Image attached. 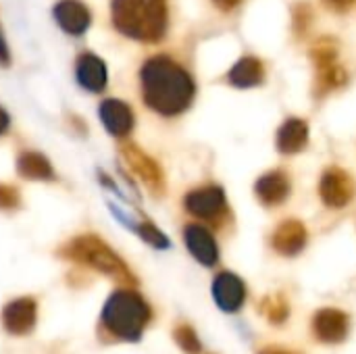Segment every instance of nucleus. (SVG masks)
Listing matches in <instances>:
<instances>
[{
  "label": "nucleus",
  "mask_w": 356,
  "mask_h": 354,
  "mask_svg": "<svg viewBox=\"0 0 356 354\" xmlns=\"http://www.w3.org/2000/svg\"><path fill=\"white\" fill-rule=\"evenodd\" d=\"M356 196L355 177L342 167H327L319 179V198L327 209H346Z\"/></svg>",
  "instance_id": "obj_6"
},
{
  "label": "nucleus",
  "mask_w": 356,
  "mask_h": 354,
  "mask_svg": "<svg viewBox=\"0 0 356 354\" xmlns=\"http://www.w3.org/2000/svg\"><path fill=\"white\" fill-rule=\"evenodd\" d=\"M63 255L75 263H81L86 267H92L98 273H104L113 280L125 282V284H134L136 277L131 275V271L127 269V265L121 261V257L100 238L86 234V236H77L75 240H71Z\"/></svg>",
  "instance_id": "obj_4"
},
{
  "label": "nucleus",
  "mask_w": 356,
  "mask_h": 354,
  "mask_svg": "<svg viewBox=\"0 0 356 354\" xmlns=\"http://www.w3.org/2000/svg\"><path fill=\"white\" fill-rule=\"evenodd\" d=\"M0 65H4V67L10 65V52H8V46H6L2 33H0Z\"/></svg>",
  "instance_id": "obj_29"
},
{
  "label": "nucleus",
  "mask_w": 356,
  "mask_h": 354,
  "mask_svg": "<svg viewBox=\"0 0 356 354\" xmlns=\"http://www.w3.org/2000/svg\"><path fill=\"white\" fill-rule=\"evenodd\" d=\"M309 123L300 117H290L282 123L275 136L277 150L282 154H298L307 148L309 144Z\"/></svg>",
  "instance_id": "obj_14"
},
{
  "label": "nucleus",
  "mask_w": 356,
  "mask_h": 354,
  "mask_svg": "<svg viewBox=\"0 0 356 354\" xmlns=\"http://www.w3.org/2000/svg\"><path fill=\"white\" fill-rule=\"evenodd\" d=\"M348 315L338 309H321L313 317V332L325 344H340L348 336Z\"/></svg>",
  "instance_id": "obj_13"
},
{
  "label": "nucleus",
  "mask_w": 356,
  "mask_h": 354,
  "mask_svg": "<svg viewBox=\"0 0 356 354\" xmlns=\"http://www.w3.org/2000/svg\"><path fill=\"white\" fill-rule=\"evenodd\" d=\"M348 81V73L346 69L336 61L332 65H325V67H317V79H315V94L321 98V96H327L330 92L334 90H340L344 88Z\"/></svg>",
  "instance_id": "obj_19"
},
{
  "label": "nucleus",
  "mask_w": 356,
  "mask_h": 354,
  "mask_svg": "<svg viewBox=\"0 0 356 354\" xmlns=\"http://www.w3.org/2000/svg\"><path fill=\"white\" fill-rule=\"evenodd\" d=\"M311 58L317 67H325L338 61V42L332 38H321L319 42H315L313 50H311Z\"/></svg>",
  "instance_id": "obj_21"
},
{
  "label": "nucleus",
  "mask_w": 356,
  "mask_h": 354,
  "mask_svg": "<svg viewBox=\"0 0 356 354\" xmlns=\"http://www.w3.org/2000/svg\"><path fill=\"white\" fill-rule=\"evenodd\" d=\"M242 2H244V0H213V4H215L219 10H223V13H232V10H236Z\"/></svg>",
  "instance_id": "obj_28"
},
{
  "label": "nucleus",
  "mask_w": 356,
  "mask_h": 354,
  "mask_svg": "<svg viewBox=\"0 0 356 354\" xmlns=\"http://www.w3.org/2000/svg\"><path fill=\"white\" fill-rule=\"evenodd\" d=\"M54 19L63 31L71 35H81L90 25V10L79 0H60L54 6Z\"/></svg>",
  "instance_id": "obj_15"
},
{
  "label": "nucleus",
  "mask_w": 356,
  "mask_h": 354,
  "mask_svg": "<svg viewBox=\"0 0 356 354\" xmlns=\"http://www.w3.org/2000/svg\"><path fill=\"white\" fill-rule=\"evenodd\" d=\"M140 79L144 102L159 115L175 117L194 100L196 86L192 75L169 56L148 58L142 67Z\"/></svg>",
  "instance_id": "obj_1"
},
{
  "label": "nucleus",
  "mask_w": 356,
  "mask_h": 354,
  "mask_svg": "<svg viewBox=\"0 0 356 354\" xmlns=\"http://www.w3.org/2000/svg\"><path fill=\"white\" fill-rule=\"evenodd\" d=\"M213 298L221 311L236 313L242 309V305L246 300V286L236 273L223 271L213 282Z\"/></svg>",
  "instance_id": "obj_11"
},
{
  "label": "nucleus",
  "mask_w": 356,
  "mask_h": 354,
  "mask_svg": "<svg viewBox=\"0 0 356 354\" xmlns=\"http://www.w3.org/2000/svg\"><path fill=\"white\" fill-rule=\"evenodd\" d=\"M138 234L142 236V240L144 242H148L150 246H154V248H169V238L156 227V225H152L150 221H144V223H140L138 227Z\"/></svg>",
  "instance_id": "obj_24"
},
{
  "label": "nucleus",
  "mask_w": 356,
  "mask_h": 354,
  "mask_svg": "<svg viewBox=\"0 0 356 354\" xmlns=\"http://www.w3.org/2000/svg\"><path fill=\"white\" fill-rule=\"evenodd\" d=\"M111 17L123 35L140 42L163 40L169 23L167 0H113Z\"/></svg>",
  "instance_id": "obj_2"
},
{
  "label": "nucleus",
  "mask_w": 356,
  "mask_h": 354,
  "mask_svg": "<svg viewBox=\"0 0 356 354\" xmlns=\"http://www.w3.org/2000/svg\"><path fill=\"white\" fill-rule=\"evenodd\" d=\"M307 244H309V230L298 219L282 221L271 236V246L282 257H296L305 250Z\"/></svg>",
  "instance_id": "obj_10"
},
{
  "label": "nucleus",
  "mask_w": 356,
  "mask_h": 354,
  "mask_svg": "<svg viewBox=\"0 0 356 354\" xmlns=\"http://www.w3.org/2000/svg\"><path fill=\"white\" fill-rule=\"evenodd\" d=\"M173 338H175V342L179 344V348L186 351L188 354H198L202 351L200 338L196 336V332H194L190 325H179V328L173 332Z\"/></svg>",
  "instance_id": "obj_23"
},
{
  "label": "nucleus",
  "mask_w": 356,
  "mask_h": 354,
  "mask_svg": "<svg viewBox=\"0 0 356 354\" xmlns=\"http://www.w3.org/2000/svg\"><path fill=\"white\" fill-rule=\"evenodd\" d=\"M75 75H77V81L86 90H90V92H100L106 86V67H104V61L98 58L92 52H83L77 58V63H75Z\"/></svg>",
  "instance_id": "obj_18"
},
{
  "label": "nucleus",
  "mask_w": 356,
  "mask_h": 354,
  "mask_svg": "<svg viewBox=\"0 0 356 354\" xmlns=\"http://www.w3.org/2000/svg\"><path fill=\"white\" fill-rule=\"evenodd\" d=\"M19 202H21L19 192L8 184H0V211H13L19 207Z\"/></svg>",
  "instance_id": "obj_25"
},
{
  "label": "nucleus",
  "mask_w": 356,
  "mask_h": 354,
  "mask_svg": "<svg viewBox=\"0 0 356 354\" xmlns=\"http://www.w3.org/2000/svg\"><path fill=\"white\" fill-rule=\"evenodd\" d=\"M152 319L150 305L142 298V294L134 290H117L104 303L102 323L104 328L125 342H138Z\"/></svg>",
  "instance_id": "obj_3"
},
{
  "label": "nucleus",
  "mask_w": 356,
  "mask_h": 354,
  "mask_svg": "<svg viewBox=\"0 0 356 354\" xmlns=\"http://www.w3.org/2000/svg\"><path fill=\"white\" fill-rule=\"evenodd\" d=\"M184 240H186V246H188L190 255L200 265H204V267L217 265V261H219V248H217V242H215L213 234L207 227L196 225V223L186 225Z\"/></svg>",
  "instance_id": "obj_12"
},
{
  "label": "nucleus",
  "mask_w": 356,
  "mask_h": 354,
  "mask_svg": "<svg viewBox=\"0 0 356 354\" xmlns=\"http://www.w3.org/2000/svg\"><path fill=\"white\" fill-rule=\"evenodd\" d=\"M184 207L192 217L209 221L213 225H221L229 217L227 196L219 186H202L188 192L184 198Z\"/></svg>",
  "instance_id": "obj_5"
},
{
  "label": "nucleus",
  "mask_w": 356,
  "mask_h": 354,
  "mask_svg": "<svg viewBox=\"0 0 356 354\" xmlns=\"http://www.w3.org/2000/svg\"><path fill=\"white\" fill-rule=\"evenodd\" d=\"M8 129V115L4 113V108H0V136Z\"/></svg>",
  "instance_id": "obj_30"
},
{
  "label": "nucleus",
  "mask_w": 356,
  "mask_h": 354,
  "mask_svg": "<svg viewBox=\"0 0 356 354\" xmlns=\"http://www.w3.org/2000/svg\"><path fill=\"white\" fill-rule=\"evenodd\" d=\"M311 17H313V10H311L307 4L296 6V10H294V27H296V31H298L300 35L309 29V25H311Z\"/></svg>",
  "instance_id": "obj_26"
},
{
  "label": "nucleus",
  "mask_w": 356,
  "mask_h": 354,
  "mask_svg": "<svg viewBox=\"0 0 356 354\" xmlns=\"http://www.w3.org/2000/svg\"><path fill=\"white\" fill-rule=\"evenodd\" d=\"M261 354H288V353H282V351H263Z\"/></svg>",
  "instance_id": "obj_31"
},
{
  "label": "nucleus",
  "mask_w": 356,
  "mask_h": 354,
  "mask_svg": "<svg viewBox=\"0 0 356 354\" xmlns=\"http://www.w3.org/2000/svg\"><path fill=\"white\" fill-rule=\"evenodd\" d=\"M100 119L115 138H125L134 129V113L121 100H104L100 104Z\"/></svg>",
  "instance_id": "obj_16"
},
{
  "label": "nucleus",
  "mask_w": 356,
  "mask_h": 354,
  "mask_svg": "<svg viewBox=\"0 0 356 354\" xmlns=\"http://www.w3.org/2000/svg\"><path fill=\"white\" fill-rule=\"evenodd\" d=\"M265 75H267V69H265V63L257 56H244L240 58L227 73V81L234 86V88H242V90H248V88H257L265 81Z\"/></svg>",
  "instance_id": "obj_17"
},
{
  "label": "nucleus",
  "mask_w": 356,
  "mask_h": 354,
  "mask_svg": "<svg viewBox=\"0 0 356 354\" xmlns=\"http://www.w3.org/2000/svg\"><path fill=\"white\" fill-rule=\"evenodd\" d=\"M261 311H263V315L267 317V321L273 323V325H282V323L288 319V315H290L288 305H286V300H284L280 294L267 296V298L263 300V305H261Z\"/></svg>",
  "instance_id": "obj_22"
},
{
  "label": "nucleus",
  "mask_w": 356,
  "mask_h": 354,
  "mask_svg": "<svg viewBox=\"0 0 356 354\" xmlns=\"http://www.w3.org/2000/svg\"><path fill=\"white\" fill-rule=\"evenodd\" d=\"M121 154H123L125 163L129 165V169L146 184V188L152 194L161 196L165 192V175H163V169L159 167V163L154 159H150L136 144H123L121 146Z\"/></svg>",
  "instance_id": "obj_7"
},
{
  "label": "nucleus",
  "mask_w": 356,
  "mask_h": 354,
  "mask_svg": "<svg viewBox=\"0 0 356 354\" xmlns=\"http://www.w3.org/2000/svg\"><path fill=\"white\" fill-rule=\"evenodd\" d=\"M17 169L25 179H52L54 171L50 161L40 152H23L17 159Z\"/></svg>",
  "instance_id": "obj_20"
},
{
  "label": "nucleus",
  "mask_w": 356,
  "mask_h": 354,
  "mask_svg": "<svg viewBox=\"0 0 356 354\" xmlns=\"http://www.w3.org/2000/svg\"><path fill=\"white\" fill-rule=\"evenodd\" d=\"M323 4H325L330 10H334V13L342 15V13H348V10L355 6L356 0H323Z\"/></svg>",
  "instance_id": "obj_27"
},
{
  "label": "nucleus",
  "mask_w": 356,
  "mask_h": 354,
  "mask_svg": "<svg viewBox=\"0 0 356 354\" xmlns=\"http://www.w3.org/2000/svg\"><path fill=\"white\" fill-rule=\"evenodd\" d=\"M254 194L265 207H280L292 194V179L284 169H273L261 175L254 184Z\"/></svg>",
  "instance_id": "obj_9"
},
{
  "label": "nucleus",
  "mask_w": 356,
  "mask_h": 354,
  "mask_svg": "<svg viewBox=\"0 0 356 354\" xmlns=\"http://www.w3.org/2000/svg\"><path fill=\"white\" fill-rule=\"evenodd\" d=\"M38 303L33 298H17L2 309V325L13 336H25L35 328Z\"/></svg>",
  "instance_id": "obj_8"
}]
</instances>
